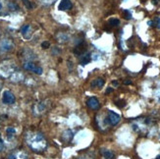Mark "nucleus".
Masks as SVG:
<instances>
[{"label":"nucleus","mask_w":160,"mask_h":159,"mask_svg":"<svg viewBox=\"0 0 160 159\" xmlns=\"http://www.w3.org/2000/svg\"><path fill=\"white\" fill-rule=\"evenodd\" d=\"M26 143L34 152H42L47 147V141L44 136L38 131H29L25 136Z\"/></svg>","instance_id":"nucleus-1"},{"label":"nucleus","mask_w":160,"mask_h":159,"mask_svg":"<svg viewBox=\"0 0 160 159\" xmlns=\"http://www.w3.org/2000/svg\"><path fill=\"white\" fill-rule=\"evenodd\" d=\"M17 70L18 67L13 60L7 59L0 63V76L4 79H10L11 76Z\"/></svg>","instance_id":"nucleus-2"},{"label":"nucleus","mask_w":160,"mask_h":159,"mask_svg":"<svg viewBox=\"0 0 160 159\" xmlns=\"http://www.w3.org/2000/svg\"><path fill=\"white\" fill-rule=\"evenodd\" d=\"M14 42L10 38H3L0 41V55H4L11 52L14 49Z\"/></svg>","instance_id":"nucleus-3"},{"label":"nucleus","mask_w":160,"mask_h":159,"mask_svg":"<svg viewBox=\"0 0 160 159\" xmlns=\"http://www.w3.org/2000/svg\"><path fill=\"white\" fill-rule=\"evenodd\" d=\"M23 67L26 69L27 71L32 72V73L37 74V75L42 74V68L38 66L37 64H34L33 61H25L24 64H23Z\"/></svg>","instance_id":"nucleus-4"},{"label":"nucleus","mask_w":160,"mask_h":159,"mask_svg":"<svg viewBox=\"0 0 160 159\" xmlns=\"http://www.w3.org/2000/svg\"><path fill=\"white\" fill-rule=\"evenodd\" d=\"M106 117H107V120L110 126H116L117 124L120 122V119H121L120 116L117 113H115L114 111H112V110H108Z\"/></svg>","instance_id":"nucleus-5"},{"label":"nucleus","mask_w":160,"mask_h":159,"mask_svg":"<svg viewBox=\"0 0 160 159\" xmlns=\"http://www.w3.org/2000/svg\"><path fill=\"white\" fill-rule=\"evenodd\" d=\"M15 95H14L10 91H4L3 92V94H2V101L4 104H7V105H11V104H14L15 103Z\"/></svg>","instance_id":"nucleus-6"},{"label":"nucleus","mask_w":160,"mask_h":159,"mask_svg":"<svg viewBox=\"0 0 160 159\" xmlns=\"http://www.w3.org/2000/svg\"><path fill=\"white\" fill-rule=\"evenodd\" d=\"M87 105L88 108L92 109V110H98L99 109V101L96 97H89L87 101Z\"/></svg>","instance_id":"nucleus-7"},{"label":"nucleus","mask_w":160,"mask_h":159,"mask_svg":"<svg viewBox=\"0 0 160 159\" xmlns=\"http://www.w3.org/2000/svg\"><path fill=\"white\" fill-rule=\"evenodd\" d=\"M72 7H73V4L70 0H61L58 5V9L60 11H67V10L72 9Z\"/></svg>","instance_id":"nucleus-8"},{"label":"nucleus","mask_w":160,"mask_h":159,"mask_svg":"<svg viewBox=\"0 0 160 159\" xmlns=\"http://www.w3.org/2000/svg\"><path fill=\"white\" fill-rule=\"evenodd\" d=\"M86 52H87V48H86V44L83 43V41L81 43H78L74 49V53L76 55H78V56H81L82 54L86 53Z\"/></svg>","instance_id":"nucleus-9"},{"label":"nucleus","mask_w":160,"mask_h":159,"mask_svg":"<svg viewBox=\"0 0 160 159\" xmlns=\"http://www.w3.org/2000/svg\"><path fill=\"white\" fill-rule=\"evenodd\" d=\"M28 156L27 154L24 152V151H15V152H12L9 156L8 159H27Z\"/></svg>","instance_id":"nucleus-10"},{"label":"nucleus","mask_w":160,"mask_h":159,"mask_svg":"<svg viewBox=\"0 0 160 159\" xmlns=\"http://www.w3.org/2000/svg\"><path fill=\"white\" fill-rule=\"evenodd\" d=\"M90 61H92V55H90L88 52L83 53V54H82L81 56H80V63L82 66L88 64Z\"/></svg>","instance_id":"nucleus-11"},{"label":"nucleus","mask_w":160,"mask_h":159,"mask_svg":"<svg viewBox=\"0 0 160 159\" xmlns=\"http://www.w3.org/2000/svg\"><path fill=\"white\" fill-rule=\"evenodd\" d=\"M31 26L30 25H25L22 27V29H21V32H22L23 37L26 38V39H30L31 37H32V32H31Z\"/></svg>","instance_id":"nucleus-12"},{"label":"nucleus","mask_w":160,"mask_h":159,"mask_svg":"<svg viewBox=\"0 0 160 159\" xmlns=\"http://www.w3.org/2000/svg\"><path fill=\"white\" fill-rule=\"evenodd\" d=\"M24 79H25V76H24V74H23V73H21L19 70H17L15 73H14V74L11 76L10 81H12V82H22Z\"/></svg>","instance_id":"nucleus-13"},{"label":"nucleus","mask_w":160,"mask_h":159,"mask_svg":"<svg viewBox=\"0 0 160 159\" xmlns=\"http://www.w3.org/2000/svg\"><path fill=\"white\" fill-rule=\"evenodd\" d=\"M69 40V37L65 32H59L57 36V41L60 43H65Z\"/></svg>","instance_id":"nucleus-14"},{"label":"nucleus","mask_w":160,"mask_h":159,"mask_svg":"<svg viewBox=\"0 0 160 159\" xmlns=\"http://www.w3.org/2000/svg\"><path fill=\"white\" fill-rule=\"evenodd\" d=\"M90 86H92V87H102L104 86V80L101 78L95 79Z\"/></svg>","instance_id":"nucleus-15"},{"label":"nucleus","mask_w":160,"mask_h":159,"mask_svg":"<svg viewBox=\"0 0 160 159\" xmlns=\"http://www.w3.org/2000/svg\"><path fill=\"white\" fill-rule=\"evenodd\" d=\"M101 154L106 159H112L114 157V153L109 149H101Z\"/></svg>","instance_id":"nucleus-16"},{"label":"nucleus","mask_w":160,"mask_h":159,"mask_svg":"<svg viewBox=\"0 0 160 159\" xmlns=\"http://www.w3.org/2000/svg\"><path fill=\"white\" fill-rule=\"evenodd\" d=\"M44 111V104L43 103H38L34 107V114H40Z\"/></svg>","instance_id":"nucleus-17"},{"label":"nucleus","mask_w":160,"mask_h":159,"mask_svg":"<svg viewBox=\"0 0 160 159\" xmlns=\"http://www.w3.org/2000/svg\"><path fill=\"white\" fill-rule=\"evenodd\" d=\"M120 24V21L118 20V19H115V18H112V19H110L108 21V25L110 27H118Z\"/></svg>","instance_id":"nucleus-18"},{"label":"nucleus","mask_w":160,"mask_h":159,"mask_svg":"<svg viewBox=\"0 0 160 159\" xmlns=\"http://www.w3.org/2000/svg\"><path fill=\"white\" fill-rule=\"evenodd\" d=\"M6 134H7V136H8V137H12L14 135L16 134V130L13 127H9V128L6 129Z\"/></svg>","instance_id":"nucleus-19"},{"label":"nucleus","mask_w":160,"mask_h":159,"mask_svg":"<svg viewBox=\"0 0 160 159\" xmlns=\"http://www.w3.org/2000/svg\"><path fill=\"white\" fill-rule=\"evenodd\" d=\"M123 14H124V18L125 19H127V20H131L132 19V13L129 10H124Z\"/></svg>","instance_id":"nucleus-20"},{"label":"nucleus","mask_w":160,"mask_h":159,"mask_svg":"<svg viewBox=\"0 0 160 159\" xmlns=\"http://www.w3.org/2000/svg\"><path fill=\"white\" fill-rule=\"evenodd\" d=\"M23 3L25 4V6L27 7V8L28 9H32V4L31 3V1H30V0H23Z\"/></svg>","instance_id":"nucleus-21"},{"label":"nucleus","mask_w":160,"mask_h":159,"mask_svg":"<svg viewBox=\"0 0 160 159\" xmlns=\"http://www.w3.org/2000/svg\"><path fill=\"white\" fill-rule=\"evenodd\" d=\"M55 1H56V0H40V2L44 5H50V4L54 3Z\"/></svg>","instance_id":"nucleus-22"},{"label":"nucleus","mask_w":160,"mask_h":159,"mask_svg":"<svg viewBox=\"0 0 160 159\" xmlns=\"http://www.w3.org/2000/svg\"><path fill=\"white\" fill-rule=\"evenodd\" d=\"M116 105H117L118 107L122 108V107H124L125 105H126V102H125L124 100H118V101L116 102Z\"/></svg>","instance_id":"nucleus-23"},{"label":"nucleus","mask_w":160,"mask_h":159,"mask_svg":"<svg viewBox=\"0 0 160 159\" xmlns=\"http://www.w3.org/2000/svg\"><path fill=\"white\" fill-rule=\"evenodd\" d=\"M153 24L155 25V27H157V29H160V18H156L153 21Z\"/></svg>","instance_id":"nucleus-24"},{"label":"nucleus","mask_w":160,"mask_h":159,"mask_svg":"<svg viewBox=\"0 0 160 159\" xmlns=\"http://www.w3.org/2000/svg\"><path fill=\"white\" fill-rule=\"evenodd\" d=\"M50 46V43L48 42V41H44V42L41 43V47L43 48V49H46V48H49Z\"/></svg>","instance_id":"nucleus-25"},{"label":"nucleus","mask_w":160,"mask_h":159,"mask_svg":"<svg viewBox=\"0 0 160 159\" xmlns=\"http://www.w3.org/2000/svg\"><path fill=\"white\" fill-rule=\"evenodd\" d=\"M4 12V2L0 0V15H2Z\"/></svg>","instance_id":"nucleus-26"},{"label":"nucleus","mask_w":160,"mask_h":159,"mask_svg":"<svg viewBox=\"0 0 160 159\" xmlns=\"http://www.w3.org/2000/svg\"><path fill=\"white\" fill-rule=\"evenodd\" d=\"M155 97H156L158 100H160V87L156 89V92H155Z\"/></svg>","instance_id":"nucleus-27"},{"label":"nucleus","mask_w":160,"mask_h":159,"mask_svg":"<svg viewBox=\"0 0 160 159\" xmlns=\"http://www.w3.org/2000/svg\"><path fill=\"white\" fill-rule=\"evenodd\" d=\"M3 148H4V142H3V141H2L1 136H0V151L3 150Z\"/></svg>","instance_id":"nucleus-28"},{"label":"nucleus","mask_w":160,"mask_h":159,"mask_svg":"<svg viewBox=\"0 0 160 159\" xmlns=\"http://www.w3.org/2000/svg\"><path fill=\"white\" fill-rule=\"evenodd\" d=\"M90 157H88V155H85V156H82V157H80L79 159H89Z\"/></svg>","instance_id":"nucleus-29"},{"label":"nucleus","mask_w":160,"mask_h":159,"mask_svg":"<svg viewBox=\"0 0 160 159\" xmlns=\"http://www.w3.org/2000/svg\"><path fill=\"white\" fill-rule=\"evenodd\" d=\"M124 84H125V85H131V84H132V82H131V81H125V82H124Z\"/></svg>","instance_id":"nucleus-30"},{"label":"nucleus","mask_w":160,"mask_h":159,"mask_svg":"<svg viewBox=\"0 0 160 159\" xmlns=\"http://www.w3.org/2000/svg\"><path fill=\"white\" fill-rule=\"evenodd\" d=\"M112 91H113L112 88H108L107 91H106V93H109V92H112Z\"/></svg>","instance_id":"nucleus-31"},{"label":"nucleus","mask_w":160,"mask_h":159,"mask_svg":"<svg viewBox=\"0 0 160 159\" xmlns=\"http://www.w3.org/2000/svg\"><path fill=\"white\" fill-rule=\"evenodd\" d=\"M112 84H113L114 86H118V82H113Z\"/></svg>","instance_id":"nucleus-32"},{"label":"nucleus","mask_w":160,"mask_h":159,"mask_svg":"<svg viewBox=\"0 0 160 159\" xmlns=\"http://www.w3.org/2000/svg\"><path fill=\"white\" fill-rule=\"evenodd\" d=\"M156 159H160V155H159V156H158V157H157Z\"/></svg>","instance_id":"nucleus-33"}]
</instances>
